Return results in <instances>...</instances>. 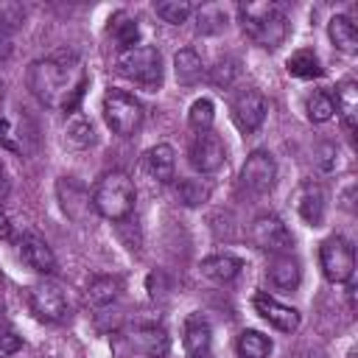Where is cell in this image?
Here are the masks:
<instances>
[{
    "label": "cell",
    "instance_id": "1",
    "mask_svg": "<svg viewBox=\"0 0 358 358\" xmlns=\"http://www.w3.org/2000/svg\"><path fill=\"white\" fill-rule=\"evenodd\" d=\"M76 67H78V56L73 50H56L45 59L31 62L25 73V84L42 106H62L67 112H76L78 98L84 92V81L73 84Z\"/></svg>",
    "mask_w": 358,
    "mask_h": 358
},
{
    "label": "cell",
    "instance_id": "2",
    "mask_svg": "<svg viewBox=\"0 0 358 358\" xmlns=\"http://www.w3.org/2000/svg\"><path fill=\"white\" fill-rule=\"evenodd\" d=\"M238 20L243 25V34L260 48H280L288 34L285 14L277 3H241Z\"/></svg>",
    "mask_w": 358,
    "mask_h": 358
},
{
    "label": "cell",
    "instance_id": "3",
    "mask_svg": "<svg viewBox=\"0 0 358 358\" xmlns=\"http://www.w3.org/2000/svg\"><path fill=\"white\" fill-rule=\"evenodd\" d=\"M134 182L123 171L103 173L92 190V210L106 221H123L134 210Z\"/></svg>",
    "mask_w": 358,
    "mask_h": 358
},
{
    "label": "cell",
    "instance_id": "4",
    "mask_svg": "<svg viewBox=\"0 0 358 358\" xmlns=\"http://www.w3.org/2000/svg\"><path fill=\"white\" fill-rule=\"evenodd\" d=\"M168 347H171L168 333L157 324H137L112 333L115 358H165Z\"/></svg>",
    "mask_w": 358,
    "mask_h": 358
},
{
    "label": "cell",
    "instance_id": "5",
    "mask_svg": "<svg viewBox=\"0 0 358 358\" xmlns=\"http://www.w3.org/2000/svg\"><path fill=\"white\" fill-rule=\"evenodd\" d=\"M117 73L145 90H157L162 84V56L154 45H134L117 53Z\"/></svg>",
    "mask_w": 358,
    "mask_h": 358
},
{
    "label": "cell",
    "instance_id": "6",
    "mask_svg": "<svg viewBox=\"0 0 358 358\" xmlns=\"http://www.w3.org/2000/svg\"><path fill=\"white\" fill-rule=\"evenodd\" d=\"M101 112H103L106 126H109L117 137H131V134H137V129L143 126V103H140L134 95L123 92V90H109V92L103 95Z\"/></svg>",
    "mask_w": 358,
    "mask_h": 358
},
{
    "label": "cell",
    "instance_id": "7",
    "mask_svg": "<svg viewBox=\"0 0 358 358\" xmlns=\"http://www.w3.org/2000/svg\"><path fill=\"white\" fill-rule=\"evenodd\" d=\"M319 266L324 280L347 282L355 271V249L344 235H330L319 243Z\"/></svg>",
    "mask_w": 358,
    "mask_h": 358
},
{
    "label": "cell",
    "instance_id": "8",
    "mask_svg": "<svg viewBox=\"0 0 358 358\" xmlns=\"http://www.w3.org/2000/svg\"><path fill=\"white\" fill-rule=\"evenodd\" d=\"M249 238L260 252H268L271 257L274 255H291V246H294L288 227L274 213H260L249 227Z\"/></svg>",
    "mask_w": 358,
    "mask_h": 358
},
{
    "label": "cell",
    "instance_id": "9",
    "mask_svg": "<svg viewBox=\"0 0 358 358\" xmlns=\"http://www.w3.org/2000/svg\"><path fill=\"white\" fill-rule=\"evenodd\" d=\"M266 112H268V101L260 90L255 87H246V90H238L232 98H229V115L235 120V126L246 134L257 131L266 120Z\"/></svg>",
    "mask_w": 358,
    "mask_h": 358
},
{
    "label": "cell",
    "instance_id": "10",
    "mask_svg": "<svg viewBox=\"0 0 358 358\" xmlns=\"http://www.w3.org/2000/svg\"><path fill=\"white\" fill-rule=\"evenodd\" d=\"M28 302H31V310L45 322H67V316H70V302H67L64 288L50 280L31 285Z\"/></svg>",
    "mask_w": 358,
    "mask_h": 358
},
{
    "label": "cell",
    "instance_id": "11",
    "mask_svg": "<svg viewBox=\"0 0 358 358\" xmlns=\"http://www.w3.org/2000/svg\"><path fill=\"white\" fill-rule=\"evenodd\" d=\"M241 185L255 193V196H266L274 190L277 185V162L268 151H252L246 157V162L241 165Z\"/></svg>",
    "mask_w": 358,
    "mask_h": 358
},
{
    "label": "cell",
    "instance_id": "12",
    "mask_svg": "<svg viewBox=\"0 0 358 358\" xmlns=\"http://www.w3.org/2000/svg\"><path fill=\"white\" fill-rule=\"evenodd\" d=\"M187 159H190L193 171H199V173H215V171H221V165L227 162L224 140L215 131H199L193 137V143H190Z\"/></svg>",
    "mask_w": 358,
    "mask_h": 358
},
{
    "label": "cell",
    "instance_id": "13",
    "mask_svg": "<svg viewBox=\"0 0 358 358\" xmlns=\"http://www.w3.org/2000/svg\"><path fill=\"white\" fill-rule=\"evenodd\" d=\"M252 305H255V310H257L271 327H277L280 333H294V330L299 327V322H302V316H299L296 308L282 305L280 299H274V296L266 294V291L255 294V296H252Z\"/></svg>",
    "mask_w": 358,
    "mask_h": 358
},
{
    "label": "cell",
    "instance_id": "14",
    "mask_svg": "<svg viewBox=\"0 0 358 358\" xmlns=\"http://www.w3.org/2000/svg\"><path fill=\"white\" fill-rule=\"evenodd\" d=\"M20 257L36 274H45L48 277V274L56 271V255L48 246V241L42 235H36V232H25L20 238Z\"/></svg>",
    "mask_w": 358,
    "mask_h": 358
},
{
    "label": "cell",
    "instance_id": "15",
    "mask_svg": "<svg viewBox=\"0 0 358 358\" xmlns=\"http://www.w3.org/2000/svg\"><path fill=\"white\" fill-rule=\"evenodd\" d=\"M182 344L187 358H210L213 350V327L201 313H190L182 327Z\"/></svg>",
    "mask_w": 358,
    "mask_h": 358
},
{
    "label": "cell",
    "instance_id": "16",
    "mask_svg": "<svg viewBox=\"0 0 358 358\" xmlns=\"http://www.w3.org/2000/svg\"><path fill=\"white\" fill-rule=\"evenodd\" d=\"M296 213L308 227H322L327 215V193L316 182H305L296 193Z\"/></svg>",
    "mask_w": 358,
    "mask_h": 358
},
{
    "label": "cell",
    "instance_id": "17",
    "mask_svg": "<svg viewBox=\"0 0 358 358\" xmlns=\"http://www.w3.org/2000/svg\"><path fill=\"white\" fill-rule=\"evenodd\" d=\"M143 168H145V173H148L157 185L173 182V171H176V154H173V148H171L168 143L151 145V148L145 151V157H143Z\"/></svg>",
    "mask_w": 358,
    "mask_h": 358
},
{
    "label": "cell",
    "instance_id": "18",
    "mask_svg": "<svg viewBox=\"0 0 358 358\" xmlns=\"http://www.w3.org/2000/svg\"><path fill=\"white\" fill-rule=\"evenodd\" d=\"M56 190H59L62 210H64L70 218H76V221H81V218L87 215V210L92 207V196H90V193H87L76 179H70V176L59 179Z\"/></svg>",
    "mask_w": 358,
    "mask_h": 358
},
{
    "label": "cell",
    "instance_id": "19",
    "mask_svg": "<svg viewBox=\"0 0 358 358\" xmlns=\"http://www.w3.org/2000/svg\"><path fill=\"white\" fill-rule=\"evenodd\" d=\"M266 277H268V282L277 291H294L299 285V280H302V268H299L296 257H291V255H274L268 260Z\"/></svg>",
    "mask_w": 358,
    "mask_h": 358
},
{
    "label": "cell",
    "instance_id": "20",
    "mask_svg": "<svg viewBox=\"0 0 358 358\" xmlns=\"http://www.w3.org/2000/svg\"><path fill=\"white\" fill-rule=\"evenodd\" d=\"M241 268H243V260L235 257V255H227V252L224 255H210L199 263L201 277H207L213 282H232L241 274Z\"/></svg>",
    "mask_w": 358,
    "mask_h": 358
},
{
    "label": "cell",
    "instance_id": "21",
    "mask_svg": "<svg viewBox=\"0 0 358 358\" xmlns=\"http://www.w3.org/2000/svg\"><path fill=\"white\" fill-rule=\"evenodd\" d=\"M120 291H123V282L117 277H109V274H98L90 280L87 285V302L95 308V310H106L109 305H115L120 299Z\"/></svg>",
    "mask_w": 358,
    "mask_h": 358
},
{
    "label": "cell",
    "instance_id": "22",
    "mask_svg": "<svg viewBox=\"0 0 358 358\" xmlns=\"http://www.w3.org/2000/svg\"><path fill=\"white\" fill-rule=\"evenodd\" d=\"M327 36L341 53H355L358 50V28L347 14H333L327 22Z\"/></svg>",
    "mask_w": 358,
    "mask_h": 358
},
{
    "label": "cell",
    "instance_id": "23",
    "mask_svg": "<svg viewBox=\"0 0 358 358\" xmlns=\"http://www.w3.org/2000/svg\"><path fill=\"white\" fill-rule=\"evenodd\" d=\"M173 76L179 84L190 87V84H199L204 78V64H201V56L193 50V48H182L176 56H173Z\"/></svg>",
    "mask_w": 358,
    "mask_h": 358
},
{
    "label": "cell",
    "instance_id": "24",
    "mask_svg": "<svg viewBox=\"0 0 358 358\" xmlns=\"http://www.w3.org/2000/svg\"><path fill=\"white\" fill-rule=\"evenodd\" d=\"M336 112L341 115V120H344V126L352 131L355 129V120H358V84L352 81V78H344V81H338V87H336Z\"/></svg>",
    "mask_w": 358,
    "mask_h": 358
},
{
    "label": "cell",
    "instance_id": "25",
    "mask_svg": "<svg viewBox=\"0 0 358 358\" xmlns=\"http://www.w3.org/2000/svg\"><path fill=\"white\" fill-rule=\"evenodd\" d=\"M64 143H67L70 148H87V145L95 143V129H92L90 117H87L81 109H76V112L67 115V123H64Z\"/></svg>",
    "mask_w": 358,
    "mask_h": 358
},
{
    "label": "cell",
    "instance_id": "26",
    "mask_svg": "<svg viewBox=\"0 0 358 358\" xmlns=\"http://www.w3.org/2000/svg\"><path fill=\"white\" fill-rule=\"evenodd\" d=\"M235 347H238V355H241V358H268L271 350H274L271 338L263 336L260 330H243V333L238 336Z\"/></svg>",
    "mask_w": 358,
    "mask_h": 358
},
{
    "label": "cell",
    "instance_id": "27",
    "mask_svg": "<svg viewBox=\"0 0 358 358\" xmlns=\"http://www.w3.org/2000/svg\"><path fill=\"white\" fill-rule=\"evenodd\" d=\"M227 28V8L218 6V3H207L196 11V31L201 36H213V34H221Z\"/></svg>",
    "mask_w": 358,
    "mask_h": 358
},
{
    "label": "cell",
    "instance_id": "28",
    "mask_svg": "<svg viewBox=\"0 0 358 358\" xmlns=\"http://www.w3.org/2000/svg\"><path fill=\"white\" fill-rule=\"evenodd\" d=\"M285 67H288V73L294 78H319L324 73L322 70V62H319V56L313 50H296V53H291L288 62H285Z\"/></svg>",
    "mask_w": 358,
    "mask_h": 358
},
{
    "label": "cell",
    "instance_id": "29",
    "mask_svg": "<svg viewBox=\"0 0 358 358\" xmlns=\"http://www.w3.org/2000/svg\"><path fill=\"white\" fill-rule=\"evenodd\" d=\"M112 39L117 42L120 50L126 48H134L137 45V36H140V28H137V20H131L129 14H115L112 17Z\"/></svg>",
    "mask_w": 358,
    "mask_h": 358
},
{
    "label": "cell",
    "instance_id": "30",
    "mask_svg": "<svg viewBox=\"0 0 358 358\" xmlns=\"http://www.w3.org/2000/svg\"><path fill=\"white\" fill-rule=\"evenodd\" d=\"M305 112H308V120H310V123H327V120L336 115V103H333V98H330L327 92L316 90V92L308 95Z\"/></svg>",
    "mask_w": 358,
    "mask_h": 358
},
{
    "label": "cell",
    "instance_id": "31",
    "mask_svg": "<svg viewBox=\"0 0 358 358\" xmlns=\"http://www.w3.org/2000/svg\"><path fill=\"white\" fill-rule=\"evenodd\" d=\"M154 11H157V17H159L162 22H168V25H182V22H187V17L193 14V6H190L187 0H159V3H154Z\"/></svg>",
    "mask_w": 358,
    "mask_h": 358
},
{
    "label": "cell",
    "instance_id": "32",
    "mask_svg": "<svg viewBox=\"0 0 358 358\" xmlns=\"http://www.w3.org/2000/svg\"><path fill=\"white\" fill-rule=\"evenodd\" d=\"M176 199L185 207H199L210 199V187L201 179H179L176 182Z\"/></svg>",
    "mask_w": 358,
    "mask_h": 358
},
{
    "label": "cell",
    "instance_id": "33",
    "mask_svg": "<svg viewBox=\"0 0 358 358\" xmlns=\"http://www.w3.org/2000/svg\"><path fill=\"white\" fill-rule=\"evenodd\" d=\"M238 73H241V62H238L235 56H224V59H218L215 67L210 70V81H213L215 87L227 90V87H232V81L238 78Z\"/></svg>",
    "mask_w": 358,
    "mask_h": 358
},
{
    "label": "cell",
    "instance_id": "34",
    "mask_svg": "<svg viewBox=\"0 0 358 358\" xmlns=\"http://www.w3.org/2000/svg\"><path fill=\"white\" fill-rule=\"evenodd\" d=\"M213 120H215V106H213V101H210V98L193 101V106H190V112H187V123H190L196 131H210Z\"/></svg>",
    "mask_w": 358,
    "mask_h": 358
},
{
    "label": "cell",
    "instance_id": "35",
    "mask_svg": "<svg viewBox=\"0 0 358 358\" xmlns=\"http://www.w3.org/2000/svg\"><path fill=\"white\" fill-rule=\"evenodd\" d=\"M313 159H316V165H319V171H324V173H330V171L336 168V159H338V148H336L333 143H322V145L316 148V154H313Z\"/></svg>",
    "mask_w": 358,
    "mask_h": 358
},
{
    "label": "cell",
    "instance_id": "36",
    "mask_svg": "<svg viewBox=\"0 0 358 358\" xmlns=\"http://www.w3.org/2000/svg\"><path fill=\"white\" fill-rule=\"evenodd\" d=\"M11 50H14V31L6 28V25H0V62L8 59Z\"/></svg>",
    "mask_w": 358,
    "mask_h": 358
},
{
    "label": "cell",
    "instance_id": "37",
    "mask_svg": "<svg viewBox=\"0 0 358 358\" xmlns=\"http://www.w3.org/2000/svg\"><path fill=\"white\" fill-rule=\"evenodd\" d=\"M0 143H3L6 148H14V151H17V143L11 140V126H8L6 117H0Z\"/></svg>",
    "mask_w": 358,
    "mask_h": 358
},
{
    "label": "cell",
    "instance_id": "38",
    "mask_svg": "<svg viewBox=\"0 0 358 358\" xmlns=\"http://www.w3.org/2000/svg\"><path fill=\"white\" fill-rule=\"evenodd\" d=\"M11 235V221H8V215L0 210V241H6Z\"/></svg>",
    "mask_w": 358,
    "mask_h": 358
},
{
    "label": "cell",
    "instance_id": "39",
    "mask_svg": "<svg viewBox=\"0 0 358 358\" xmlns=\"http://www.w3.org/2000/svg\"><path fill=\"white\" fill-rule=\"evenodd\" d=\"M17 347H20V341H17V338H11L8 333H6V336H0V350L11 352V350H17Z\"/></svg>",
    "mask_w": 358,
    "mask_h": 358
},
{
    "label": "cell",
    "instance_id": "40",
    "mask_svg": "<svg viewBox=\"0 0 358 358\" xmlns=\"http://www.w3.org/2000/svg\"><path fill=\"white\" fill-rule=\"evenodd\" d=\"M341 207H344V210H352V182H350L347 190L341 193Z\"/></svg>",
    "mask_w": 358,
    "mask_h": 358
},
{
    "label": "cell",
    "instance_id": "41",
    "mask_svg": "<svg viewBox=\"0 0 358 358\" xmlns=\"http://www.w3.org/2000/svg\"><path fill=\"white\" fill-rule=\"evenodd\" d=\"M3 98H6V84H3V78H0V117H3Z\"/></svg>",
    "mask_w": 358,
    "mask_h": 358
},
{
    "label": "cell",
    "instance_id": "42",
    "mask_svg": "<svg viewBox=\"0 0 358 358\" xmlns=\"http://www.w3.org/2000/svg\"><path fill=\"white\" fill-rule=\"evenodd\" d=\"M0 187H3V162H0Z\"/></svg>",
    "mask_w": 358,
    "mask_h": 358
}]
</instances>
